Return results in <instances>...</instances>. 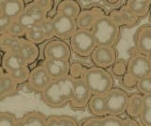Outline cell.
I'll list each match as a JSON object with an SVG mask.
<instances>
[{
    "mask_svg": "<svg viewBox=\"0 0 151 126\" xmlns=\"http://www.w3.org/2000/svg\"><path fill=\"white\" fill-rule=\"evenodd\" d=\"M75 79L70 75L53 80L42 92L44 103L52 108H59L69 104L74 90Z\"/></svg>",
    "mask_w": 151,
    "mask_h": 126,
    "instance_id": "1",
    "label": "cell"
},
{
    "mask_svg": "<svg viewBox=\"0 0 151 126\" xmlns=\"http://www.w3.org/2000/svg\"><path fill=\"white\" fill-rule=\"evenodd\" d=\"M82 80L92 95H105L113 88L111 74L106 70L96 66L86 69Z\"/></svg>",
    "mask_w": 151,
    "mask_h": 126,
    "instance_id": "2",
    "label": "cell"
},
{
    "mask_svg": "<svg viewBox=\"0 0 151 126\" xmlns=\"http://www.w3.org/2000/svg\"><path fill=\"white\" fill-rule=\"evenodd\" d=\"M90 31L93 37L96 46L112 47L119 38V26L115 25L107 15L99 18Z\"/></svg>",
    "mask_w": 151,
    "mask_h": 126,
    "instance_id": "3",
    "label": "cell"
},
{
    "mask_svg": "<svg viewBox=\"0 0 151 126\" xmlns=\"http://www.w3.org/2000/svg\"><path fill=\"white\" fill-rule=\"evenodd\" d=\"M69 40L71 51L80 58L91 57L93 51L96 47V41L90 30L78 29Z\"/></svg>",
    "mask_w": 151,
    "mask_h": 126,
    "instance_id": "4",
    "label": "cell"
},
{
    "mask_svg": "<svg viewBox=\"0 0 151 126\" xmlns=\"http://www.w3.org/2000/svg\"><path fill=\"white\" fill-rule=\"evenodd\" d=\"M127 76L136 84L143 78L149 77L151 73V61L147 56L136 55L127 64Z\"/></svg>",
    "mask_w": 151,
    "mask_h": 126,
    "instance_id": "5",
    "label": "cell"
},
{
    "mask_svg": "<svg viewBox=\"0 0 151 126\" xmlns=\"http://www.w3.org/2000/svg\"><path fill=\"white\" fill-rule=\"evenodd\" d=\"M108 116L117 117L126 112L129 95L121 88H112L105 94Z\"/></svg>",
    "mask_w": 151,
    "mask_h": 126,
    "instance_id": "6",
    "label": "cell"
},
{
    "mask_svg": "<svg viewBox=\"0 0 151 126\" xmlns=\"http://www.w3.org/2000/svg\"><path fill=\"white\" fill-rule=\"evenodd\" d=\"M47 14L48 13L38 6L35 1H32L26 5L25 10L17 20L26 29H27L28 27L40 25L42 21L48 18Z\"/></svg>",
    "mask_w": 151,
    "mask_h": 126,
    "instance_id": "7",
    "label": "cell"
},
{
    "mask_svg": "<svg viewBox=\"0 0 151 126\" xmlns=\"http://www.w3.org/2000/svg\"><path fill=\"white\" fill-rule=\"evenodd\" d=\"M71 48L64 41L51 40L44 48V58L49 60H65L69 61L71 58Z\"/></svg>",
    "mask_w": 151,
    "mask_h": 126,
    "instance_id": "8",
    "label": "cell"
},
{
    "mask_svg": "<svg viewBox=\"0 0 151 126\" xmlns=\"http://www.w3.org/2000/svg\"><path fill=\"white\" fill-rule=\"evenodd\" d=\"M51 20L53 25L54 35L58 40H69L71 36L78 30L77 23L74 19L56 14L51 18Z\"/></svg>",
    "mask_w": 151,
    "mask_h": 126,
    "instance_id": "9",
    "label": "cell"
},
{
    "mask_svg": "<svg viewBox=\"0 0 151 126\" xmlns=\"http://www.w3.org/2000/svg\"><path fill=\"white\" fill-rule=\"evenodd\" d=\"M91 96L92 93L82 79H75L73 94L69 102V105L75 110L86 108Z\"/></svg>",
    "mask_w": 151,
    "mask_h": 126,
    "instance_id": "10",
    "label": "cell"
},
{
    "mask_svg": "<svg viewBox=\"0 0 151 126\" xmlns=\"http://www.w3.org/2000/svg\"><path fill=\"white\" fill-rule=\"evenodd\" d=\"M92 61L96 67L106 70L116 61V52L111 46H96L91 55Z\"/></svg>",
    "mask_w": 151,
    "mask_h": 126,
    "instance_id": "11",
    "label": "cell"
},
{
    "mask_svg": "<svg viewBox=\"0 0 151 126\" xmlns=\"http://www.w3.org/2000/svg\"><path fill=\"white\" fill-rule=\"evenodd\" d=\"M52 81V78L42 67V65H40L30 70L27 84L32 90L42 93Z\"/></svg>",
    "mask_w": 151,
    "mask_h": 126,
    "instance_id": "12",
    "label": "cell"
},
{
    "mask_svg": "<svg viewBox=\"0 0 151 126\" xmlns=\"http://www.w3.org/2000/svg\"><path fill=\"white\" fill-rule=\"evenodd\" d=\"M105 12L100 8H91L86 10H81L78 16L76 19L78 29L83 30H91L93 26L94 25L99 18L105 16Z\"/></svg>",
    "mask_w": 151,
    "mask_h": 126,
    "instance_id": "13",
    "label": "cell"
},
{
    "mask_svg": "<svg viewBox=\"0 0 151 126\" xmlns=\"http://www.w3.org/2000/svg\"><path fill=\"white\" fill-rule=\"evenodd\" d=\"M42 65L52 78V80H57V79L69 75L71 66L69 61L45 59Z\"/></svg>",
    "mask_w": 151,
    "mask_h": 126,
    "instance_id": "14",
    "label": "cell"
},
{
    "mask_svg": "<svg viewBox=\"0 0 151 126\" xmlns=\"http://www.w3.org/2000/svg\"><path fill=\"white\" fill-rule=\"evenodd\" d=\"M26 8L24 0H5L3 6L0 8V13L12 21L18 19Z\"/></svg>",
    "mask_w": 151,
    "mask_h": 126,
    "instance_id": "15",
    "label": "cell"
},
{
    "mask_svg": "<svg viewBox=\"0 0 151 126\" xmlns=\"http://www.w3.org/2000/svg\"><path fill=\"white\" fill-rule=\"evenodd\" d=\"M18 54L28 66V65L34 63L36 60L39 58L40 48L38 45L32 43L30 41H28L26 39L23 38L21 47Z\"/></svg>",
    "mask_w": 151,
    "mask_h": 126,
    "instance_id": "16",
    "label": "cell"
},
{
    "mask_svg": "<svg viewBox=\"0 0 151 126\" xmlns=\"http://www.w3.org/2000/svg\"><path fill=\"white\" fill-rule=\"evenodd\" d=\"M56 14L63 15L64 17L70 18V19L76 20L78 14L81 11V8L78 1L74 0H63L59 2L56 9Z\"/></svg>",
    "mask_w": 151,
    "mask_h": 126,
    "instance_id": "17",
    "label": "cell"
},
{
    "mask_svg": "<svg viewBox=\"0 0 151 126\" xmlns=\"http://www.w3.org/2000/svg\"><path fill=\"white\" fill-rule=\"evenodd\" d=\"M136 45L142 55L151 54V26H143L139 29L136 37Z\"/></svg>",
    "mask_w": 151,
    "mask_h": 126,
    "instance_id": "18",
    "label": "cell"
},
{
    "mask_svg": "<svg viewBox=\"0 0 151 126\" xmlns=\"http://www.w3.org/2000/svg\"><path fill=\"white\" fill-rule=\"evenodd\" d=\"M88 109L93 117L104 118L108 116L105 95H92L88 103Z\"/></svg>",
    "mask_w": 151,
    "mask_h": 126,
    "instance_id": "19",
    "label": "cell"
},
{
    "mask_svg": "<svg viewBox=\"0 0 151 126\" xmlns=\"http://www.w3.org/2000/svg\"><path fill=\"white\" fill-rule=\"evenodd\" d=\"M18 86L11 76L0 67V100L16 93Z\"/></svg>",
    "mask_w": 151,
    "mask_h": 126,
    "instance_id": "20",
    "label": "cell"
},
{
    "mask_svg": "<svg viewBox=\"0 0 151 126\" xmlns=\"http://www.w3.org/2000/svg\"><path fill=\"white\" fill-rule=\"evenodd\" d=\"M25 66H27V65L18 53H8L2 56L1 68L7 73Z\"/></svg>",
    "mask_w": 151,
    "mask_h": 126,
    "instance_id": "21",
    "label": "cell"
},
{
    "mask_svg": "<svg viewBox=\"0 0 151 126\" xmlns=\"http://www.w3.org/2000/svg\"><path fill=\"white\" fill-rule=\"evenodd\" d=\"M23 38H16L5 33L0 36V51L4 54L18 53L21 47Z\"/></svg>",
    "mask_w": 151,
    "mask_h": 126,
    "instance_id": "22",
    "label": "cell"
},
{
    "mask_svg": "<svg viewBox=\"0 0 151 126\" xmlns=\"http://www.w3.org/2000/svg\"><path fill=\"white\" fill-rule=\"evenodd\" d=\"M126 7L137 18L145 17L150 11L151 1H147V0H129V1L127 2Z\"/></svg>",
    "mask_w": 151,
    "mask_h": 126,
    "instance_id": "23",
    "label": "cell"
},
{
    "mask_svg": "<svg viewBox=\"0 0 151 126\" xmlns=\"http://www.w3.org/2000/svg\"><path fill=\"white\" fill-rule=\"evenodd\" d=\"M145 108L144 106V100H143V95L139 94V93H135L129 96V101H127L126 112L127 115L132 117V118H137L140 117Z\"/></svg>",
    "mask_w": 151,
    "mask_h": 126,
    "instance_id": "24",
    "label": "cell"
},
{
    "mask_svg": "<svg viewBox=\"0 0 151 126\" xmlns=\"http://www.w3.org/2000/svg\"><path fill=\"white\" fill-rule=\"evenodd\" d=\"M25 126H45L46 117L38 111H32L22 117Z\"/></svg>",
    "mask_w": 151,
    "mask_h": 126,
    "instance_id": "25",
    "label": "cell"
},
{
    "mask_svg": "<svg viewBox=\"0 0 151 126\" xmlns=\"http://www.w3.org/2000/svg\"><path fill=\"white\" fill-rule=\"evenodd\" d=\"M24 39H26L27 41H30V43H34L36 45L42 43L44 41H46L44 33H42V31L39 25L28 27V28L26 30Z\"/></svg>",
    "mask_w": 151,
    "mask_h": 126,
    "instance_id": "26",
    "label": "cell"
},
{
    "mask_svg": "<svg viewBox=\"0 0 151 126\" xmlns=\"http://www.w3.org/2000/svg\"><path fill=\"white\" fill-rule=\"evenodd\" d=\"M29 73H30V69L28 68V66H25L20 69H17L13 72L9 73L8 74L15 82L16 85L19 86L27 82L28 77H29Z\"/></svg>",
    "mask_w": 151,
    "mask_h": 126,
    "instance_id": "27",
    "label": "cell"
},
{
    "mask_svg": "<svg viewBox=\"0 0 151 126\" xmlns=\"http://www.w3.org/2000/svg\"><path fill=\"white\" fill-rule=\"evenodd\" d=\"M26 30L27 29L16 19V20L12 21L11 25H9L6 33L9 35H12L13 37H16V38H24V36H25V33H26Z\"/></svg>",
    "mask_w": 151,
    "mask_h": 126,
    "instance_id": "28",
    "label": "cell"
},
{
    "mask_svg": "<svg viewBox=\"0 0 151 126\" xmlns=\"http://www.w3.org/2000/svg\"><path fill=\"white\" fill-rule=\"evenodd\" d=\"M41 29L44 33L45 40L46 41H51L53 40L55 37L54 35V29H53V25H52V20L50 18H46L45 21H42L39 25Z\"/></svg>",
    "mask_w": 151,
    "mask_h": 126,
    "instance_id": "29",
    "label": "cell"
},
{
    "mask_svg": "<svg viewBox=\"0 0 151 126\" xmlns=\"http://www.w3.org/2000/svg\"><path fill=\"white\" fill-rule=\"evenodd\" d=\"M137 90L141 95H147L151 94V80L149 77L143 78L139 80L136 84Z\"/></svg>",
    "mask_w": 151,
    "mask_h": 126,
    "instance_id": "30",
    "label": "cell"
},
{
    "mask_svg": "<svg viewBox=\"0 0 151 126\" xmlns=\"http://www.w3.org/2000/svg\"><path fill=\"white\" fill-rule=\"evenodd\" d=\"M17 118L9 112H0V126H14Z\"/></svg>",
    "mask_w": 151,
    "mask_h": 126,
    "instance_id": "31",
    "label": "cell"
},
{
    "mask_svg": "<svg viewBox=\"0 0 151 126\" xmlns=\"http://www.w3.org/2000/svg\"><path fill=\"white\" fill-rule=\"evenodd\" d=\"M87 68H84L81 64L75 63L70 66V72L69 75L71 77H73L74 79H82L83 74L86 71Z\"/></svg>",
    "mask_w": 151,
    "mask_h": 126,
    "instance_id": "32",
    "label": "cell"
},
{
    "mask_svg": "<svg viewBox=\"0 0 151 126\" xmlns=\"http://www.w3.org/2000/svg\"><path fill=\"white\" fill-rule=\"evenodd\" d=\"M122 120L118 117L114 116H106L101 119V125L100 126H123Z\"/></svg>",
    "mask_w": 151,
    "mask_h": 126,
    "instance_id": "33",
    "label": "cell"
},
{
    "mask_svg": "<svg viewBox=\"0 0 151 126\" xmlns=\"http://www.w3.org/2000/svg\"><path fill=\"white\" fill-rule=\"evenodd\" d=\"M57 126H79V124L73 117L63 115L59 116V120Z\"/></svg>",
    "mask_w": 151,
    "mask_h": 126,
    "instance_id": "34",
    "label": "cell"
},
{
    "mask_svg": "<svg viewBox=\"0 0 151 126\" xmlns=\"http://www.w3.org/2000/svg\"><path fill=\"white\" fill-rule=\"evenodd\" d=\"M140 119L144 126H151V107H145Z\"/></svg>",
    "mask_w": 151,
    "mask_h": 126,
    "instance_id": "35",
    "label": "cell"
},
{
    "mask_svg": "<svg viewBox=\"0 0 151 126\" xmlns=\"http://www.w3.org/2000/svg\"><path fill=\"white\" fill-rule=\"evenodd\" d=\"M35 2L37 3V5L41 9H42L46 13L51 11L55 5V2L53 0H36Z\"/></svg>",
    "mask_w": 151,
    "mask_h": 126,
    "instance_id": "36",
    "label": "cell"
},
{
    "mask_svg": "<svg viewBox=\"0 0 151 126\" xmlns=\"http://www.w3.org/2000/svg\"><path fill=\"white\" fill-rule=\"evenodd\" d=\"M11 23H12L11 19H9V18H7L6 16L2 15L0 13V36L6 33Z\"/></svg>",
    "mask_w": 151,
    "mask_h": 126,
    "instance_id": "37",
    "label": "cell"
},
{
    "mask_svg": "<svg viewBox=\"0 0 151 126\" xmlns=\"http://www.w3.org/2000/svg\"><path fill=\"white\" fill-rule=\"evenodd\" d=\"M101 119L102 118H96V117H92L84 120L80 126H100L101 125Z\"/></svg>",
    "mask_w": 151,
    "mask_h": 126,
    "instance_id": "38",
    "label": "cell"
},
{
    "mask_svg": "<svg viewBox=\"0 0 151 126\" xmlns=\"http://www.w3.org/2000/svg\"><path fill=\"white\" fill-rule=\"evenodd\" d=\"M143 100H144V106L145 107H151V94L144 95Z\"/></svg>",
    "mask_w": 151,
    "mask_h": 126,
    "instance_id": "39",
    "label": "cell"
},
{
    "mask_svg": "<svg viewBox=\"0 0 151 126\" xmlns=\"http://www.w3.org/2000/svg\"><path fill=\"white\" fill-rule=\"evenodd\" d=\"M123 126H138V124L132 120H124V121H123Z\"/></svg>",
    "mask_w": 151,
    "mask_h": 126,
    "instance_id": "40",
    "label": "cell"
},
{
    "mask_svg": "<svg viewBox=\"0 0 151 126\" xmlns=\"http://www.w3.org/2000/svg\"><path fill=\"white\" fill-rule=\"evenodd\" d=\"M14 126H25L24 125V121H23V119L22 118H20V119H17V120H16V123H15V125Z\"/></svg>",
    "mask_w": 151,
    "mask_h": 126,
    "instance_id": "41",
    "label": "cell"
},
{
    "mask_svg": "<svg viewBox=\"0 0 151 126\" xmlns=\"http://www.w3.org/2000/svg\"><path fill=\"white\" fill-rule=\"evenodd\" d=\"M5 2V0H0V8H1L3 6V4Z\"/></svg>",
    "mask_w": 151,
    "mask_h": 126,
    "instance_id": "42",
    "label": "cell"
},
{
    "mask_svg": "<svg viewBox=\"0 0 151 126\" xmlns=\"http://www.w3.org/2000/svg\"><path fill=\"white\" fill-rule=\"evenodd\" d=\"M1 62H2V56L0 54V67H1Z\"/></svg>",
    "mask_w": 151,
    "mask_h": 126,
    "instance_id": "43",
    "label": "cell"
},
{
    "mask_svg": "<svg viewBox=\"0 0 151 126\" xmlns=\"http://www.w3.org/2000/svg\"><path fill=\"white\" fill-rule=\"evenodd\" d=\"M147 57H148V58L150 59V61H151V54H150V55H148Z\"/></svg>",
    "mask_w": 151,
    "mask_h": 126,
    "instance_id": "44",
    "label": "cell"
},
{
    "mask_svg": "<svg viewBox=\"0 0 151 126\" xmlns=\"http://www.w3.org/2000/svg\"><path fill=\"white\" fill-rule=\"evenodd\" d=\"M149 78H150V80H151V73H150V75H149Z\"/></svg>",
    "mask_w": 151,
    "mask_h": 126,
    "instance_id": "45",
    "label": "cell"
},
{
    "mask_svg": "<svg viewBox=\"0 0 151 126\" xmlns=\"http://www.w3.org/2000/svg\"><path fill=\"white\" fill-rule=\"evenodd\" d=\"M0 112H1V111H0Z\"/></svg>",
    "mask_w": 151,
    "mask_h": 126,
    "instance_id": "46",
    "label": "cell"
}]
</instances>
